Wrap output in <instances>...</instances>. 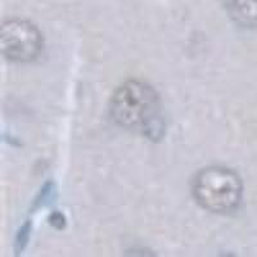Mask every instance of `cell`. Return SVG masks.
<instances>
[{
	"mask_svg": "<svg viewBox=\"0 0 257 257\" xmlns=\"http://www.w3.org/2000/svg\"><path fill=\"white\" fill-rule=\"evenodd\" d=\"M2 52L7 59L29 63L40 57L44 49V38L34 24L25 20H8L2 25Z\"/></svg>",
	"mask_w": 257,
	"mask_h": 257,
	"instance_id": "3957f363",
	"label": "cell"
},
{
	"mask_svg": "<svg viewBox=\"0 0 257 257\" xmlns=\"http://www.w3.org/2000/svg\"><path fill=\"white\" fill-rule=\"evenodd\" d=\"M30 231H31V226H30L29 222H26L24 226H21L17 238H16V251H17V253L26 247L30 238Z\"/></svg>",
	"mask_w": 257,
	"mask_h": 257,
	"instance_id": "5b68a950",
	"label": "cell"
},
{
	"mask_svg": "<svg viewBox=\"0 0 257 257\" xmlns=\"http://www.w3.org/2000/svg\"><path fill=\"white\" fill-rule=\"evenodd\" d=\"M50 224H52L54 228L62 229V228H64L66 219H64V216L62 215L61 212H54L52 216H50Z\"/></svg>",
	"mask_w": 257,
	"mask_h": 257,
	"instance_id": "8992f818",
	"label": "cell"
},
{
	"mask_svg": "<svg viewBox=\"0 0 257 257\" xmlns=\"http://www.w3.org/2000/svg\"><path fill=\"white\" fill-rule=\"evenodd\" d=\"M193 196L198 205L216 213L238 210L243 198V184L235 171L222 166L201 170L193 180Z\"/></svg>",
	"mask_w": 257,
	"mask_h": 257,
	"instance_id": "7a4b0ae2",
	"label": "cell"
},
{
	"mask_svg": "<svg viewBox=\"0 0 257 257\" xmlns=\"http://www.w3.org/2000/svg\"><path fill=\"white\" fill-rule=\"evenodd\" d=\"M109 113L118 126L151 141L161 139L165 134L160 95L141 80H128L117 88L109 103Z\"/></svg>",
	"mask_w": 257,
	"mask_h": 257,
	"instance_id": "6da1fadb",
	"label": "cell"
},
{
	"mask_svg": "<svg viewBox=\"0 0 257 257\" xmlns=\"http://www.w3.org/2000/svg\"><path fill=\"white\" fill-rule=\"evenodd\" d=\"M222 6L234 24L245 29L257 27V0H222Z\"/></svg>",
	"mask_w": 257,
	"mask_h": 257,
	"instance_id": "277c9868",
	"label": "cell"
}]
</instances>
